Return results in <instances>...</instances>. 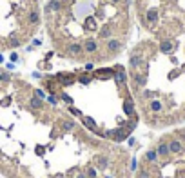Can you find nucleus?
I'll return each mask as SVG.
<instances>
[{"instance_id": "nucleus-4", "label": "nucleus", "mask_w": 185, "mask_h": 178, "mask_svg": "<svg viewBox=\"0 0 185 178\" xmlns=\"http://www.w3.org/2000/svg\"><path fill=\"white\" fill-rule=\"evenodd\" d=\"M38 22H40V11L38 9H31L27 13V26L29 27H37Z\"/></svg>"}, {"instance_id": "nucleus-1", "label": "nucleus", "mask_w": 185, "mask_h": 178, "mask_svg": "<svg viewBox=\"0 0 185 178\" xmlns=\"http://www.w3.org/2000/svg\"><path fill=\"white\" fill-rule=\"evenodd\" d=\"M134 178H185V162H180L176 155L160 158L154 147H149L140 162L133 165Z\"/></svg>"}, {"instance_id": "nucleus-3", "label": "nucleus", "mask_w": 185, "mask_h": 178, "mask_svg": "<svg viewBox=\"0 0 185 178\" xmlns=\"http://www.w3.org/2000/svg\"><path fill=\"white\" fill-rule=\"evenodd\" d=\"M64 11V2L62 0H49L47 6H45V13L51 15V13H60Z\"/></svg>"}, {"instance_id": "nucleus-5", "label": "nucleus", "mask_w": 185, "mask_h": 178, "mask_svg": "<svg viewBox=\"0 0 185 178\" xmlns=\"http://www.w3.org/2000/svg\"><path fill=\"white\" fill-rule=\"evenodd\" d=\"M109 2H111V4H122L123 0H109Z\"/></svg>"}, {"instance_id": "nucleus-2", "label": "nucleus", "mask_w": 185, "mask_h": 178, "mask_svg": "<svg viewBox=\"0 0 185 178\" xmlns=\"http://www.w3.org/2000/svg\"><path fill=\"white\" fill-rule=\"evenodd\" d=\"M158 20H160V11H158L156 7H151V9H147V11H145L144 24L149 27V29H154V27H156V24H158Z\"/></svg>"}]
</instances>
